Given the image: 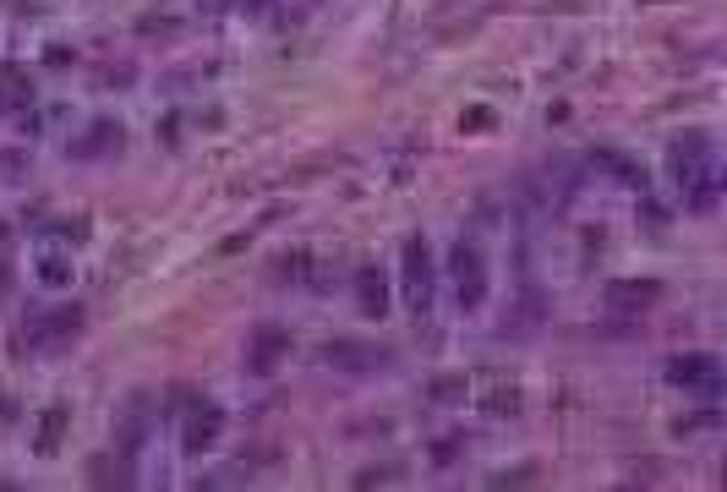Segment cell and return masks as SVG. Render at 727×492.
<instances>
[{"mask_svg":"<svg viewBox=\"0 0 727 492\" xmlns=\"http://www.w3.org/2000/svg\"><path fill=\"white\" fill-rule=\"evenodd\" d=\"M400 285H405V307L416 312V318H427L432 301H438V257H432L427 236H405L400 246Z\"/></svg>","mask_w":727,"mask_h":492,"instance_id":"1","label":"cell"},{"mask_svg":"<svg viewBox=\"0 0 727 492\" xmlns=\"http://www.w3.org/2000/svg\"><path fill=\"white\" fill-rule=\"evenodd\" d=\"M449 290L460 301V312H476L487 301V252L471 236H460L449 246Z\"/></svg>","mask_w":727,"mask_h":492,"instance_id":"2","label":"cell"},{"mask_svg":"<svg viewBox=\"0 0 727 492\" xmlns=\"http://www.w3.org/2000/svg\"><path fill=\"white\" fill-rule=\"evenodd\" d=\"M667 383H673V389H695V394H706V400H717V394H722V356H717V350H684V356L667 361Z\"/></svg>","mask_w":727,"mask_h":492,"instance_id":"3","label":"cell"},{"mask_svg":"<svg viewBox=\"0 0 727 492\" xmlns=\"http://www.w3.org/2000/svg\"><path fill=\"white\" fill-rule=\"evenodd\" d=\"M318 361L328 372H383L394 361L389 345H367V339H323Z\"/></svg>","mask_w":727,"mask_h":492,"instance_id":"4","label":"cell"},{"mask_svg":"<svg viewBox=\"0 0 727 492\" xmlns=\"http://www.w3.org/2000/svg\"><path fill=\"white\" fill-rule=\"evenodd\" d=\"M219 438H225V410L214 400H192L181 410V454L203 460V454H214Z\"/></svg>","mask_w":727,"mask_h":492,"instance_id":"5","label":"cell"},{"mask_svg":"<svg viewBox=\"0 0 727 492\" xmlns=\"http://www.w3.org/2000/svg\"><path fill=\"white\" fill-rule=\"evenodd\" d=\"M290 350H296L290 328H279V323H257L252 334H246V372H252V378H268V372H279V367L290 361Z\"/></svg>","mask_w":727,"mask_h":492,"instance_id":"6","label":"cell"},{"mask_svg":"<svg viewBox=\"0 0 727 492\" xmlns=\"http://www.w3.org/2000/svg\"><path fill=\"white\" fill-rule=\"evenodd\" d=\"M706 164H717V154H711V132H678L673 143H667V170H673V181H695Z\"/></svg>","mask_w":727,"mask_h":492,"instance_id":"7","label":"cell"},{"mask_svg":"<svg viewBox=\"0 0 727 492\" xmlns=\"http://www.w3.org/2000/svg\"><path fill=\"white\" fill-rule=\"evenodd\" d=\"M121 143H126V126L110 121V115H99V121H88L72 143H66V154L72 159H104V154H121Z\"/></svg>","mask_w":727,"mask_h":492,"instance_id":"8","label":"cell"},{"mask_svg":"<svg viewBox=\"0 0 727 492\" xmlns=\"http://www.w3.org/2000/svg\"><path fill=\"white\" fill-rule=\"evenodd\" d=\"M82 318H88V312H82V301H66V307L44 312V318L28 328V345H66V339H77Z\"/></svg>","mask_w":727,"mask_h":492,"instance_id":"9","label":"cell"},{"mask_svg":"<svg viewBox=\"0 0 727 492\" xmlns=\"http://www.w3.org/2000/svg\"><path fill=\"white\" fill-rule=\"evenodd\" d=\"M607 301H613V312H646L662 301V279H613Z\"/></svg>","mask_w":727,"mask_h":492,"instance_id":"10","label":"cell"},{"mask_svg":"<svg viewBox=\"0 0 727 492\" xmlns=\"http://www.w3.org/2000/svg\"><path fill=\"white\" fill-rule=\"evenodd\" d=\"M356 301H361L367 318L383 323V312H389V274H383L378 263H361L356 268Z\"/></svg>","mask_w":727,"mask_h":492,"instance_id":"11","label":"cell"},{"mask_svg":"<svg viewBox=\"0 0 727 492\" xmlns=\"http://www.w3.org/2000/svg\"><path fill=\"white\" fill-rule=\"evenodd\" d=\"M66 432H72V405H50L39 416V427H33V454H61V443H66Z\"/></svg>","mask_w":727,"mask_h":492,"instance_id":"12","label":"cell"},{"mask_svg":"<svg viewBox=\"0 0 727 492\" xmlns=\"http://www.w3.org/2000/svg\"><path fill=\"white\" fill-rule=\"evenodd\" d=\"M33 110V77L28 66H0V115Z\"/></svg>","mask_w":727,"mask_h":492,"instance_id":"13","label":"cell"},{"mask_svg":"<svg viewBox=\"0 0 727 492\" xmlns=\"http://www.w3.org/2000/svg\"><path fill=\"white\" fill-rule=\"evenodd\" d=\"M126 460H132V454H121V449L93 454V460H88V482H99V487H110V482H115V487H132L137 471H132Z\"/></svg>","mask_w":727,"mask_h":492,"instance_id":"14","label":"cell"},{"mask_svg":"<svg viewBox=\"0 0 727 492\" xmlns=\"http://www.w3.org/2000/svg\"><path fill=\"white\" fill-rule=\"evenodd\" d=\"M717 192H722V175H717V164H706L695 181H684V208L689 214H711V208H717Z\"/></svg>","mask_w":727,"mask_h":492,"instance_id":"15","label":"cell"},{"mask_svg":"<svg viewBox=\"0 0 727 492\" xmlns=\"http://www.w3.org/2000/svg\"><path fill=\"white\" fill-rule=\"evenodd\" d=\"M268 274H274V285H301V279L312 274V252H301V246L296 252H279Z\"/></svg>","mask_w":727,"mask_h":492,"instance_id":"16","label":"cell"},{"mask_svg":"<svg viewBox=\"0 0 727 492\" xmlns=\"http://www.w3.org/2000/svg\"><path fill=\"white\" fill-rule=\"evenodd\" d=\"M520 405L525 400H520V389H514V383H492V389L482 394V410H487V416H498V421L503 416H520Z\"/></svg>","mask_w":727,"mask_h":492,"instance_id":"17","label":"cell"},{"mask_svg":"<svg viewBox=\"0 0 727 492\" xmlns=\"http://www.w3.org/2000/svg\"><path fill=\"white\" fill-rule=\"evenodd\" d=\"M460 454H465V432H443V438H432V465H438V471H449Z\"/></svg>","mask_w":727,"mask_h":492,"instance_id":"18","label":"cell"},{"mask_svg":"<svg viewBox=\"0 0 727 492\" xmlns=\"http://www.w3.org/2000/svg\"><path fill=\"white\" fill-rule=\"evenodd\" d=\"M400 476H405V465H361L356 487H389V482H400Z\"/></svg>","mask_w":727,"mask_h":492,"instance_id":"19","label":"cell"},{"mask_svg":"<svg viewBox=\"0 0 727 492\" xmlns=\"http://www.w3.org/2000/svg\"><path fill=\"white\" fill-rule=\"evenodd\" d=\"M39 279L44 285H66V279H72V263H66V257H39Z\"/></svg>","mask_w":727,"mask_h":492,"instance_id":"20","label":"cell"},{"mask_svg":"<svg viewBox=\"0 0 727 492\" xmlns=\"http://www.w3.org/2000/svg\"><path fill=\"white\" fill-rule=\"evenodd\" d=\"M465 389H471V383H465V378H432V400H443V405H449V400H465Z\"/></svg>","mask_w":727,"mask_h":492,"instance_id":"21","label":"cell"},{"mask_svg":"<svg viewBox=\"0 0 727 492\" xmlns=\"http://www.w3.org/2000/svg\"><path fill=\"white\" fill-rule=\"evenodd\" d=\"M525 482H536V465H514V471L492 476V487H525Z\"/></svg>","mask_w":727,"mask_h":492,"instance_id":"22","label":"cell"},{"mask_svg":"<svg viewBox=\"0 0 727 492\" xmlns=\"http://www.w3.org/2000/svg\"><path fill=\"white\" fill-rule=\"evenodd\" d=\"M492 121V115L487 110H471V115H460V126H465V132H482V126Z\"/></svg>","mask_w":727,"mask_h":492,"instance_id":"23","label":"cell"},{"mask_svg":"<svg viewBox=\"0 0 727 492\" xmlns=\"http://www.w3.org/2000/svg\"><path fill=\"white\" fill-rule=\"evenodd\" d=\"M0 175H22V154H0Z\"/></svg>","mask_w":727,"mask_h":492,"instance_id":"24","label":"cell"},{"mask_svg":"<svg viewBox=\"0 0 727 492\" xmlns=\"http://www.w3.org/2000/svg\"><path fill=\"white\" fill-rule=\"evenodd\" d=\"M72 61H77V55H72V50H61V44L50 50V66H55V72H61V66H72Z\"/></svg>","mask_w":727,"mask_h":492,"instance_id":"25","label":"cell"}]
</instances>
